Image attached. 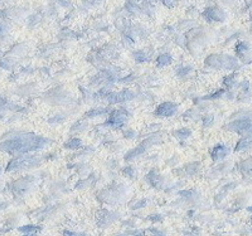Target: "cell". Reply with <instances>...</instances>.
<instances>
[{
  "mask_svg": "<svg viewBox=\"0 0 252 236\" xmlns=\"http://www.w3.org/2000/svg\"><path fill=\"white\" fill-rule=\"evenodd\" d=\"M38 144L39 143H38L37 141L18 139V140L6 142L4 144V146L2 148H4L5 151L19 152V151H31V150L35 149V147L38 146Z\"/></svg>",
  "mask_w": 252,
  "mask_h": 236,
  "instance_id": "1",
  "label": "cell"
}]
</instances>
